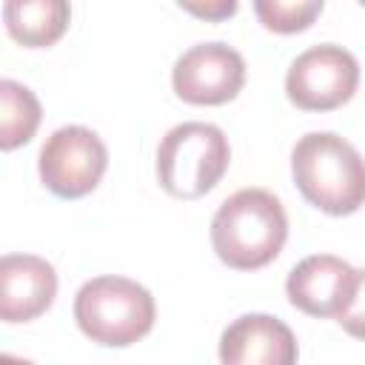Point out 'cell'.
<instances>
[{
  "instance_id": "6da1fadb",
  "label": "cell",
  "mask_w": 365,
  "mask_h": 365,
  "mask_svg": "<svg viewBox=\"0 0 365 365\" xmlns=\"http://www.w3.org/2000/svg\"><path fill=\"white\" fill-rule=\"evenodd\" d=\"M285 237V208L265 188H242L231 194L211 220V245L217 257L237 271H254L277 259Z\"/></svg>"
},
{
  "instance_id": "7a4b0ae2",
  "label": "cell",
  "mask_w": 365,
  "mask_h": 365,
  "mask_svg": "<svg viewBox=\"0 0 365 365\" xmlns=\"http://www.w3.org/2000/svg\"><path fill=\"white\" fill-rule=\"evenodd\" d=\"M294 182L325 214L345 217L365 202V160L334 131H311L291 151Z\"/></svg>"
},
{
  "instance_id": "3957f363",
  "label": "cell",
  "mask_w": 365,
  "mask_h": 365,
  "mask_svg": "<svg viewBox=\"0 0 365 365\" xmlns=\"http://www.w3.org/2000/svg\"><path fill=\"white\" fill-rule=\"evenodd\" d=\"M154 297L128 277H94L74 297L80 331L108 348H125L154 328Z\"/></svg>"
},
{
  "instance_id": "277c9868",
  "label": "cell",
  "mask_w": 365,
  "mask_h": 365,
  "mask_svg": "<svg viewBox=\"0 0 365 365\" xmlns=\"http://www.w3.org/2000/svg\"><path fill=\"white\" fill-rule=\"evenodd\" d=\"M231 148L222 128L214 123H180L157 148L160 185L180 200H197L208 194L228 171Z\"/></svg>"
},
{
  "instance_id": "5b68a950",
  "label": "cell",
  "mask_w": 365,
  "mask_h": 365,
  "mask_svg": "<svg viewBox=\"0 0 365 365\" xmlns=\"http://www.w3.org/2000/svg\"><path fill=\"white\" fill-rule=\"evenodd\" d=\"M37 165L40 180L51 194L63 200H77L91 194L103 180L108 151L91 128L63 125L43 143Z\"/></svg>"
},
{
  "instance_id": "8992f818",
  "label": "cell",
  "mask_w": 365,
  "mask_h": 365,
  "mask_svg": "<svg viewBox=\"0 0 365 365\" xmlns=\"http://www.w3.org/2000/svg\"><path fill=\"white\" fill-rule=\"evenodd\" d=\"M359 86V63L334 43L305 48L285 74L288 100L305 111H331L354 97Z\"/></svg>"
},
{
  "instance_id": "52a82bcc",
  "label": "cell",
  "mask_w": 365,
  "mask_h": 365,
  "mask_svg": "<svg viewBox=\"0 0 365 365\" xmlns=\"http://www.w3.org/2000/svg\"><path fill=\"white\" fill-rule=\"evenodd\" d=\"M171 83L185 103L220 106L240 94L245 83V60L225 43H200L177 57Z\"/></svg>"
},
{
  "instance_id": "ba28073f",
  "label": "cell",
  "mask_w": 365,
  "mask_h": 365,
  "mask_svg": "<svg viewBox=\"0 0 365 365\" xmlns=\"http://www.w3.org/2000/svg\"><path fill=\"white\" fill-rule=\"evenodd\" d=\"M356 282V268L334 254H314L297 262L285 279L294 308L308 317H339Z\"/></svg>"
},
{
  "instance_id": "9c48e42d",
  "label": "cell",
  "mask_w": 365,
  "mask_h": 365,
  "mask_svg": "<svg viewBox=\"0 0 365 365\" xmlns=\"http://www.w3.org/2000/svg\"><path fill=\"white\" fill-rule=\"evenodd\" d=\"M222 365H297L291 328L271 314H245L220 336Z\"/></svg>"
},
{
  "instance_id": "30bf717a",
  "label": "cell",
  "mask_w": 365,
  "mask_h": 365,
  "mask_svg": "<svg viewBox=\"0 0 365 365\" xmlns=\"http://www.w3.org/2000/svg\"><path fill=\"white\" fill-rule=\"evenodd\" d=\"M57 294L51 262L34 254H6L0 259V317L6 322H29L48 311Z\"/></svg>"
},
{
  "instance_id": "8fae6325",
  "label": "cell",
  "mask_w": 365,
  "mask_h": 365,
  "mask_svg": "<svg viewBox=\"0 0 365 365\" xmlns=\"http://www.w3.org/2000/svg\"><path fill=\"white\" fill-rule=\"evenodd\" d=\"M68 17L71 6L66 0H9L3 6L9 34L29 48L57 43L68 29Z\"/></svg>"
},
{
  "instance_id": "7c38bea8",
  "label": "cell",
  "mask_w": 365,
  "mask_h": 365,
  "mask_svg": "<svg viewBox=\"0 0 365 365\" xmlns=\"http://www.w3.org/2000/svg\"><path fill=\"white\" fill-rule=\"evenodd\" d=\"M40 103L17 80H0V148L11 151L29 143L40 125Z\"/></svg>"
},
{
  "instance_id": "4fadbf2b",
  "label": "cell",
  "mask_w": 365,
  "mask_h": 365,
  "mask_svg": "<svg viewBox=\"0 0 365 365\" xmlns=\"http://www.w3.org/2000/svg\"><path fill=\"white\" fill-rule=\"evenodd\" d=\"M254 11L265 29L294 34L314 23V17L322 11V0H257Z\"/></svg>"
},
{
  "instance_id": "5bb4252c",
  "label": "cell",
  "mask_w": 365,
  "mask_h": 365,
  "mask_svg": "<svg viewBox=\"0 0 365 365\" xmlns=\"http://www.w3.org/2000/svg\"><path fill=\"white\" fill-rule=\"evenodd\" d=\"M336 322L356 339H365V268L356 271V282L354 291L342 308V314L336 317Z\"/></svg>"
},
{
  "instance_id": "9a60e30c",
  "label": "cell",
  "mask_w": 365,
  "mask_h": 365,
  "mask_svg": "<svg viewBox=\"0 0 365 365\" xmlns=\"http://www.w3.org/2000/svg\"><path fill=\"white\" fill-rule=\"evenodd\" d=\"M185 11H191V14H197V17H214V20H220V17H228V14H234L237 11V3L234 0H220V3H205V6H197V3H180Z\"/></svg>"
},
{
  "instance_id": "2e32d148",
  "label": "cell",
  "mask_w": 365,
  "mask_h": 365,
  "mask_svg": "<svg viewBox=\"0 0 365 365\" xmlns=\"http://www.w3.org/2000/svg\"><path fill=\"white\" fill-rule=\"evenodd\" d=\"M0 365H34V362L20 359V356H11V354H3V356H0Z\"/></svg>"
}]
</instances>
